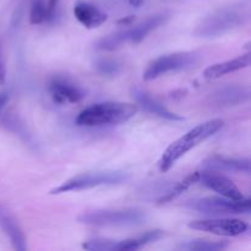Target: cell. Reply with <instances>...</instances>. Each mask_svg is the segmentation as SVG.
<instances>
[{
  "label": "cell",
  "instance_id": "6da1fadb",
  "mask_svg": "<svg viewBox=\"0 0 251 251\" xmlns=\"http://www.w3.org/2000/svg\"><path fill=\"white\" fill-rule=\"evenodd\" d=\"M225 125L222 119H212L198 125L190 131L186 132L178 140L169 145L162 154L158 162L161 172H168L181 157L185 156L189 151L212 137L216 132L220 131Z\"/></svg>",
  "mask_w": 251,
  "mask_h": 251
},
{
  "label": "cell",
  "instance_id": "7a4b0ae2",
  "mask_svg": "<svg viewBox=\"0 0 251 251\" xmlns=\"http://www.w3.org/2000/svg\"><path fill=\"white\" fill-rule=\"evenodd\" d=\"M139 112V105L124 102L96 103L86 108L76 118L80 126L97 127L119 125L129 122Z\"/></svg>",
  "mask_w": 251,
  "mask_h": 251
},
{
  "label": "cell",
  "instance_id": "3957f363",
  "mask_svg": "<svg viewBox=\"0 0 251 251\" xmlns=\"http://www.w3.org/2000/svg\"><path fill=\"white\" fill-rule=\"evenodd\" d=\"M147 216L137 208L123 210H95L81 213L77 221L95 227H136L144 225Z\"/></svg>",
  "mask_w": 251,
  "mask_h": 251
},
{
  "label": "cell",
  "instance_id": "277c9868",
  "mask_svg": "<svg viewBox=\"0 0 251 251\" xmlns=\"http://www.w3.org/2000/svg\"><path fill=\"white\" fill-rule=\"evenodd\" d=\"M129 179L130 174L123 171H98L82 173L64 181L63 184L53 189L50 194L58 195V194L70 193V191L88 190V189L103 185H118V184L125 183Z\"/></svg>",
  "mask_w": 251,
  "mask_h": 251
},
{
  "label": "cell",
  "instance_id": "5b68a950",
  "mask_svg": "<svg viewBox=\"0 0 251 251\" xmlns=\"http://www.w3.org/2000/svg\"><path fill=\"white\" fill-rule=\"evenodd\" d=\"M199 60L196 51H179V53L162 55L149 64L144 73V80L151 81L169 73L188 70Z\"/></svg>",
  "mask_w": 251,
  "mask_h": 251
},
{
  "label": "cell",
  "instance_id": "8992f818",
  "mask_svg": "<svg viewBox=\"0 0 251 251\" xmlns=\"http://www.w3.org/2000/svg\"><path fill=\"white\" fill-rule=\"evenodd\" d=\"M189 207L205 215H248L250 213V200H232L225 196H208L196 199L188 203Z\"/></svg>",
  "mask_w": 251,
  "mask_h": 251
},
{
  "label": "cell",
  "instance_id": "52a82bcc",
  "mask_svg": "<svg viewBox=\"0 0 251 251\" xmlns=\"http://www.w3.org/2000/svg\"><path fill=\"white\" fill-rule=\"evenodd\" d=\"M244 16L242 12L234 9H223L218 10L215 14L206 17L201 24L196 27L194 33L198 37L203 38H213L225 34L226 32L235 28L242 25Z\"/></svg>",
  "mask_w": 251,
  "mask_h": 251
},
{
  "label": "cell",
  "instance_id": "ba28073f",
  "mask_svg": "<svg viewBox=\"0 0 251 251\" xmlns=\"http://www.w3.org/2000/svg\"><path fill=\"white\" fill-rule=\"evenodd\" d=\"M189 228L220 237H239L249 230V225L239 218H208L193 221Z\"/></svg>",
  "mask_w": 251,
  "mask_h": 251
},
{
  "label": "cell",
  "instance_id": "9c48e42d",
  "mask_svg": "<svg viewBox=\"0 0 251 251\" xmlns=\"http://www.w3.org/2000/svg\"><path fill=\"white\" fill-rule=\"evenodd\" d=\"M199 181L210 190L218 193L221 196L232 199V200H243L244 199V195L239 190V188L229 178L223 176L221 172L211 171V169L200 172Z\"/></svg>",
  "mask_w": 251,
  "mask_h": 251
},
{
  "label": "cell",
  "instance_id": "30bf717a",
  "mask_svg": "<svg viewBox=\"0 0 251 251\" xmlns=\"http://www.w3.org/2000/svg\"><path fill=\"white\" fill-rule=\"evenodd\" d=\"M49 95L58 104L65 103H77L85 98V92L78 86L74 85L63 77H55L49 83Z\"/></svg>",
  "mask_w": 251,
  "mask_h": 251
},
{
  "label": "cell",
  "instance_id": "8fae6325",
  "mask_svg": "<svg viewBox=\"0 0 251 251\" xmlns=\"http://www.w3.org/2000/svg\"><path fill=\"white\" fill-rule=\"evenodd\" d=\"M131 93L134 100H136L137 105H140L146 112L157 115V117L162 118V119L169 120V122H183L184 120V117L169 110L162 103H159L158 100L151 97L146 91L141 90L139 87H135L131 90Z\"/></svg>",
  "mask_w": 251,
  "mask_h": 251
},
{
  "label": "cell",
  "instance_id": "7c38bea8",
  "mask_svg": "<svg viewBox=\"0 0 251 251\" xmlns=\"http://www.w3.org/2000/svg\"><path fill=\"white\" fill-rule=\"evenodd\" d=\"M74 15L86 28H97L107 21L108 16L104 11L88 1L80 0L74 6Z\"/></svg>",
  "mask_w": 251,
  "mask_h": 251
},
{
  "label": "cell",
  "instance_id": "4fadbf2b",
  "mask_svg": "<svg viewBox=\"0 0 251 251\" xmlns=\"http://www.w3.org/2000/svg\"><path fill=\"white\" fill-rule=\"evenodd\" d=\"M206 169L217 172H238V173L250 174L249 158H232V157L215 154L203 162Z\"/></svg>",
  "mask_w": 251,
  "mask_h": 251
},
{
  "label": "cell",
  "instance_id": "5bb4252c",
  "mask_svg": "<svg viewBox=\"0 0 251 251\" xmlns=\"http://www.w3.org/2000/svg\"><path fill=\"white\" fill-rule=\"evenodd\" d=\"M250 53H245L243 55L237 56L230 60L223 61V63L215 64L211 65L203 71V76L208 80H216L222 76L227 75V74L234 73V71L242 70V69L249 68L250 66Z\"/></svg>",
  "mask_w": 251,
  "mask_h": 251
},
{
  "label": "cell",
  "instance_id": "9a60e30c",
  "mask_svg": "<svg viewBox=\"0 0 251 251\" xmlns=\"http://www.w3.org/2000/svg\"><path fill=\"white\" fill-rule=\"evenodd\" d=\"M167 20H168V15H154V16H151L147 20H145L144 22L139 24L137 26L130 28V43L139 44L140 42L144 41L152 31H154V29H157L158 27H161L162 25L166 24Z\"/></svg>",
  "mask_w": 251,
  "mask_h": 251
},
{
  "label": "cell",
  "instance_id": "2e32d148",
  "mask_svg": "<svg viewBox=\"0 0 251 251\" xmlns=\"http://www.w3.org/2000/svg\"><path fill=\"white\" fill-rule=\"evenodd\" d=\"M163 235V230L154 229L150 230V232L145 233V234L142 235H139V237L129 238V239L124 240H117L114 250H139L141 249V248L146 247V245L151 244V243L157 242V240L161 239Z\"/></svg>",
  "mask_w": 251,
  "mask_h": 251
},
{
  "label": "cell",
  "instance_id": "e0dca14e",
  "mask_svg": "<svg viewBox=\"0 0 251 251\" xmlns=\"http://www.w3.org/2000/svg\"><path fill=\"white\" fill-rule=\"evenodd\" d=\"M0 226L4 229V232L9 235L14 248L21 251L27 249L26 239H25V235L22 233L21 228L15 222L14 218L10 215H7L6 212H4V211H0Z\"/></svg>",
  "mask_w": 251,
  "mask_h": 251
},
{
  "label": "cell",
  "instance_id": "ac0fdd59",
  "mask_svg": "<svg viewBox=\"0 0 251 251\" xmlns=\"http://www.w3.org/2000/svg\"><path fill=\"white\" fill-rule=\"evenodd\" d=\"M249 97V88L240 87V86H229L216 93V100L220 104H237L248 100Z\"/></svg>",
  "mask_w": 251,
  "mask_h": 251
},
{
  "label": "cell",
  "instance_id": "d6986e66",
  "mask_svg": "<svg viewBox=\"0 0 251 251\" xmlns=\"http://www.w3.org/2000/svg\"><path fill=\"white\" fill-rule=\"evenodd\" d=\"M130 42V31L129 29H123L115 33H110L108 36L103 37L96 43V49L100 51H113L122 48L126 43Z\"/></svg>",
  "mask_w": 251,
  "mask_h": 251
},
{
  "label": "cell",
  "instance_id": "ffe728a7",
  "mask_svg": "<svg viewBox=\"0 0 251 251\" xmlns=\"http://www.w3.org/2000/svg\"><path fill=\"white\" fill-rule=\"evenodd\" d=\"M199 176H200V172H194V173L189 174V176H185L183 180L179 181L176 185H174L168 193H166V195L162 196V198L158 200V203L163 205V203H168V202H172L173 200H176V199L179 198L181 194L185 193L189 188H191L194 184L198 183Z\"/></svg>",
  "mask_w": 251,
  "mask_h": 251
},
{
  "label": "cell",
  "instance_id": "44dd1931",
  "mask_svg": "<svg viewBox=\"0 0 251 251\" xmlns=\"http://www.w3.org/2000/svg\"><path fill=\"white\" fill-rule=\"evenodd\" d=\"M228 247L227 242L223 240H208V239H193L189 242L181 243L179 249L189 251H218Z\"/></svg>",
  "mask_w": 251,
  "mask_h": 251
},
{
  "label": "cell",
  "instance_id": "7402d4cb",
  "mask_svg": "<svg viewBox=\"0 0 251 251\" xmlns=\"http://www.w3.org/2000/svg\"><path fill=\"white\" fill-rule=\"evenodd\" d=\"M53 19V12L49 11L48 5L43 0H33L29 12V21L32 25H41Z\"/></svg>",
  "mask_w": 251,
  "mask_h": 251
},
{
  "label": "cell",
  "instance_id": "603a6c76",
  "mask_svg": "<svg viewBox=\"0 0 251 251\" xmlns=\"http://www.w3.org/2000/svg\"><path fill=\"white\" fill-rule=\"evenodd\" d=\"M117 240L107 239V238H95L92 240H88L82 245L83 249L86 250H95V251H112L114 250Z\"/></svg>",
  "mask_w": 251,
  "mask_h": 251
},
{
  "label": "cell",
  "instance_id": "cb8c5ba5",
  "mask_svg": "<svg viewBox=\"0 0 251 251\" xmlns=\"http://www.w3.org/2000/svg\"><path fill=\"white\" fill-rule=\"evenodd\" d=\"M96 69L100 75L113 76L117 75L120 71V64L115 60H112V59H100L96 63Z\"/></svg>",
  "mask_w": 251,
  "mask_h": 251
},
{
  "label": "cell",
  "instance_id": "d4e9b609",
  "mask_svg": "<svg viewBox=\"0 0 251 251\" xmlns=\"http://www.w3.org/2000/svg\"><path fill=\"white\" fill-rule=\"evenodd\" d=\"M5 78H6V70H5L4 59H2L1 43H0V85H4Z\"/></svg>",
  "mask_w": 251,
  "mask_h": 251
},
{
  "label": "cell",
  "instance_id": "484cf974",
  "mask_svg": "<svg viewBox=\"0 0 251 251\" xmlns=\"http://www.w3.org/2000/svg\"><path fill=\"white\" fill-rule=\"evenodd\" d=\"M7 100H9V93H6V92L0 93V112H1L2 108L5 107V104L7 103Z\"/></svg>",
  "mask_w": 251,
  "mask_h": 251
},
{
  "label": "cell",
  "instance_id": "4316f807",
  "mask_svg": "<svg viewBox=\"0 0 251 251\" xmlns=\"http://www.w3.org/2000/svg\"><path fill=\"white\" fill-rule=\"evenodd\" d=\"M58 1H59V0H48V9H49V11L54 12V10H55L56 5H58Z\"/></svg>",
  "mask_w": 251,
  "mask_h": 251
},
{
  "label": "cell",
  "instance_id": "83f0119b",
  "mask_svg": "<svg viewBox=\"0 0 251 251\" xmlns=\"http://www.w3.org/2000/svg\"><path fill=\"white\" fill-rule=\"evenodd\" d=\"M132 20H134V16H129V17H126V19H123V20H120V21H119V24H124V25H127V24H130V22H131Z\"/></svg>",
  "mask_w": 251,
  "mask_h": 251
},
{
  "label": "cell",
  "instance_id": "f1b7e54d",
  "mask_svg": "<svg viewBox=\"0 0 251 251\" xmlns=\"http://www.w3.org/2000/svg\"><path fill=\"white\" fill-rule=\"evenodd\" d=\"M129 2L131 5H134V6L137 7L142 4V0H129Z\"/></svg>",
  "mask_w": 251,
  "mask_h": 251
}]
</instances>
